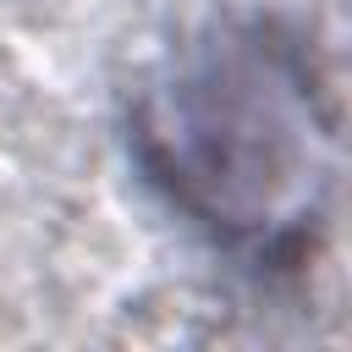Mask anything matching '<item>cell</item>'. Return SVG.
Masks as SVG:
<instances>
[{"mask_svg": "<svg viewBox=\"0 0 352 352\" xmlns=\"http://www.w3.org/2000/svg\"><path fill=\"white\" fill-rule=\"evenodd\" d=\"M132 154L214 248L292 264L336 187V94L302 33L248 16L176 44L132 99Z\"/></svg>", "mask_w": 352, "mask_h": 352, "instance_id": "1", "label": "cell"}]
</instances>
